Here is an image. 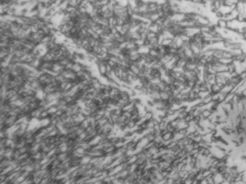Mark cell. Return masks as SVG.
<instances>
[{"mask_svg":"<svg viewBox=\"0 0 246 184\" xmlns=\"http://www.w3.org/2000/svg\"><path fill=\"white\" fill-rule=\"evenodd\" d=\"M216 26L219 29H227V21L223 19V18H222V19H218Z\"/></svg>","mask_w":246,"mask_h":184,"instance_id":"6da1fadb","label":"cell"},{"mask_svg":"<svg viewBox=\"0 0 246 184\" xmlns=\"http://www.w3.org/2000/svg\"><path fill=\"white\" fill-rule=\"evenodd\" d=\"M238 0H223V5L228 6H236V4L238 3Z\"/></svg>","mask_w":246,"mask_h":184,"instance_id":"7a4b0ae2","label":"cell"},{"mask_svg":"<svg viewBox=\"0 0 246 184\" xmlns=\"http://www.w3.org/2000/svg\"><path fill=\"white\" fill-rule=\"evenodd\" d=\"M183 1H185V2H190V1H193V0H183Z\"/></svg>","mask_w":246,"mask_h":184,"instance_id":"3957f363","label":"cell"}]
</instances>
